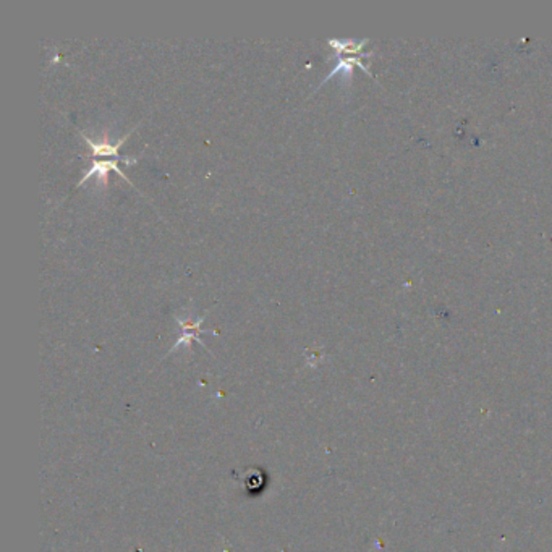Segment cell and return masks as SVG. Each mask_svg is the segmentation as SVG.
<instances>
[{
    "label": "cell",
    "mask_w": 552,
    "mask_h": 552,
    "mask_svg": "<svg viewBox=\"0 0 552 552\" xmlns=\"http://www.w3.org/2000/svg\"><path fill=\"white\" fill-rule=\"evenodd\" d=\"M119 161H124L126 166H130V164L138 161V157H136V159H124V157H120V159H98V161H93V162H91V167L88 169L86 174H84V177L80 181H78V185H83L84 181H86L91 177V175H96V177H98V184L99 185H104V188H107V174H109V171H115L119 175H122L126 184L131 185L130 179L126 177V175L119 169V166H117Z\"/></svg>",
    "instance_id": "cell-1"
},
{
    "label": "cell",
    "mask_w": 552,
    "mask_h": 552,
    "mask_svg": "<svg viewBox=\"0 0 552 552\" xmlns=\"http://www.w3.org/2000/svg\"><path fill=\"white\" fill-rule=\"evenodd\" d=\"M131 131L133 130H130L129 133H126V135H124L122 138L119 139L117 143L109 141V133L107 131L104 133V139H101V141H96V139L88 138L83 131H80V133H81V136L84 138V141L88 143V146L91 148V151H93L94 156H112V157H117V159H120L119 148L122 146V144L126 141V139H129V136L131 135Z\"/></svg>",
    "instance_id": "cell-2"
},
{
    "label": "cell",
    "mask_w": 552,
    "mask_h": 552,
    "mask_svg": "<svg viewBox=\"0 0 552 552\" xmlns=\"http://www.w3.org/2000/svg\"><path fill=\"white\" fill-rule=\"evenodd\" d=\"M353 64H355V65H358V66H361L363 70H366V71H368V69H366L365 65H363V62H361V59H360V57H347V59H338V60H337V65L333 66V70L331 71V74L324 78L323 83L319 84V88L323 86V84H324L326 81H329L332 76H336L337 74H343V76H345V78H348V76L351 75V69H353Z\"/></svg>",
    "instance_id": "cell-3"
},
{
    "label": "cell",
    "mask_w": 552,
    "mask_h": 552,
    "mask_svg": "<svg viewBox=\"0 0 552 552\" xmlns=\"http://www.w3.org/2000/svg\"><path fill=\"white\" fill-rule=\"evenodd\" d=\"M368 41H360V42H355V41H338V39H329V44L333 47V49L337 51V54H351V52H360V49L363 46L366 44Z\"/></svg>",
    "instance_id": "cell-4"
}]
</instances>
